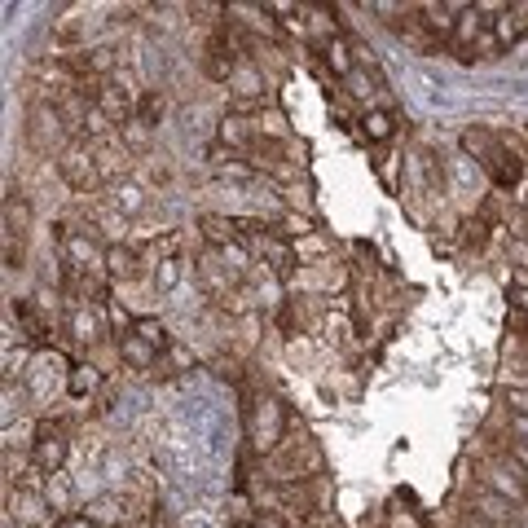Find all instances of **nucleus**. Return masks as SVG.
Wrapping results in <instances>:
<instances>
[{"mask_svg":"<svg viewBox=\"0 0 528 528\" xmlns=\"http://www.w3.org/2000/svg\"><path fill=\"white\" fill-rule=\"evenodd\" d=\"M102 308H106V304H80V308H71V317H66L71 335L80 339V344H88V348L106 339V317H102Z\"/></svg>","mask_w":528,"mask_h":528,"instance_id":"nucleus-14","label":"nucleus"},{"mask_svg":"<svg viewBox=\"0 0 528 528\" xmlns=\"http://www.w3.org/2000/svg\"><path fill=\"white\" fill-rule=\"evenodd\" d=\"M361 132H366L370 141H392V132H396L392 110H366V115H361Z\"/></svg>","mask_w":528,"mask_h":528,"instance_id":"nucleus-27","label":"nucleus"},{"mask_svg":"<svg viewBox=\"0 0 528 528\" xmlns=\"http://www.w3.org/2000/svg\"><path fill=\"white\" fill-rule=\"evenodd\" d=\"M115 352H119V361H124L128 370H154V366H159V357H163L159 348H150L146 339H141V335H132V330H128V335H119V339H115Z\"/></svg>","mask_w":528,"mask_h":528,"instance_id":"nucleus-15","label":"nucleus"},{"mask_svg":"<svg viewBox=\"0 0 528 528\" xmlns=\"http://www.w3.org/2000/svg\"><path fill=\"white\" fill-rule=\"evenodd\" d=\"M269 471L278 484H300V480H317L326 471V458L317 449V440L308 436H286L278 454H269Z\"/></svg>","mask_w":528,"mask_h":528,"instance_id":"nucleus-3","label":"nucleus"},{"mask_svg":"<svg viewBox=\"0 0 528 528\" xmlns=\"http://www.w3.org/2000/svg\"><path fill=\"white\" fill-rule=\"evenodd\" d=\"M511 66H515V71H528V40H520L511 49Z\"/></svg>","mask_w":528,"mask_h":528,"instance_id":"nucleus-40","label":"nucleus"},{"mask_svg":"<svg viewBox=\"0 0 528 528\" xmlns=\"http://www.w3.org/2000/svg\"><path fill=\"white\" fill-rule=\"evenodd\" d=\"M31 229V203L27 194H5V238H27Z\"/></svg>","mask_w":528,"mask_h":528,"instance_id":"nucleus-20","label":"nucleus"},{"mask_svg":"<svg viewBox=\"0 0 528 528\" xmlns=\"http://www.w3.org/2000/svg\"><path fill=\"white\" fill-rule=\"evenodd\" d=\"M159 370H168V374H181V370H194V352L181 344V339H172V348L159 357Z\"/></svg>","mask_w":528,"mask_h":528,"instance_id":"nucleus-31","label":"nucleus"},{"mask_svg":"<svg viewBox=\"0 0 528 528\" xmlns=\"http://www.w3.org/2000/svg\"><path fill=\"white\" fill-rule=\"evenodd\" d=\"M66 379H71V366H66L62 352L40 348L36 357H31V366H27V388L36 392V401H53V392L66 388Z\"/></svg>","mask_w":528,"mask_h":528,"instance_id":"nucleus-6","label":"nucleus"},{"mask_svg":"<svg viewBox=\"0 0 528 528\" xmlns=\"http://www.w3.org/2000/svg\"><path fill=\"white\" fill-rule=\"evenodd\" d=\"M511 432L520 436V445H528V418H520V414H511Z\"/></svg>","mask_w":528,"mask_h":528,"instance_id":"nucleus-41","label":"nucleus"},{"mask_svg":"<svg viewBox=\"0 0 528 528\" xmlns=\"http://www.w3.org/2000/svg\"><path fill=\"white\" fill-rule=\"evenodd\" d=\"M106 278H110V282H132V278H141V256H137V247H128V242H115V247H106Z\"/></svg>","mask_w":528,"mask_h":528,"instance_id":"nucleus-16","label":"nucleus"},{"mask_svg":"<svg viewBox=\"0 0 528 528\" xmlns=\"http://www.w3.org/2000/svg\"><path fill=\"white\" fill-rule=\"evenodd\" d=\"M506 454H511V462H515V467H520L524 476H528V445H520V440H511V445H506Z\"/></svg>","mask_w":528,"mask_h":528,"instance_id":"nucleus-37","label":"nucleus"},{"mask_svg":"<svg viewBox=\"0 0 528 528\" xmlns=\"http://www.w3.org/2000/svg\"><path fill=\"white\" fill-rule=\"evenodd\" d=\"M150 132H154L150 124H141V119H128V124L115 132V137L124 141L128 154H146V150H150Z\"/></svg>","mask_w":528,"mask_h":528,"instance_id":"nucleus-28","label":"nucleus"},{"mask_svg":"<svg viewBox=\"0 0 528 528\" xmlns=\"http://www.w3.org/2000/svg\"><path fill=\"white\" fill-rule=\"evenodd\" d=\"M489 5H467L458 14V31H454V49H458V58H476V44L484 40V31H489Z\"/></svg>","mask_w":528,"mask_h":528,"instance_id":"nucleus-10","label":"nucleus"},{"mask_svg":"<svg viewBox=\"0 0 528 528\" xmlns=\"http://www.w3.org/2000/svg\"><path fill=\"white\" fill-rule=\"evenodd\" d=\"M489 234H493V225L484 216H467L462 220V242H467V247H484V242H489Z\"/></svg>","mask_w":528,"mask_h":528,"instance_id":"nucleus-32","label":"nucleus"},{"mask_svg":"<svg viewBox=\"0 0 528 528\" xmlns=\"http://www.w3.org/2000/svg\"><path fill=\"white\" fill-rule=\"evenodd\" d=\"M163 110H168V102H163V93H159V88H146V93H141L137 97V119H141V124H159V119H163Z\"/></svg>","mask_w":528,"mask_h":528,"instance_id":"nucleus-30","label":"nucleus"},{"mask_svg":"<svg viewBox=\"0 0 528 528\" xmlns=\"http://www.w3.org/2000/svg\"><path fill=\"white\" fill-rule=\"evenodd\" d=\"M506 410L528 418V388H506Z\"/></svg>","mask_w":528,"mask_h":528,"instance_id":"nucleus-35","label":"nucleus"},{"mask_svg":"<svg viewBox=\"0 0 528 528\" xmlns=\"http://www.w3.org/2000/svg\"><path fill=\"white\" fill-rule=\"evenodd\" d=\"M106 203L115 207L119 216H137L141 207H146V190H141L137 181H119V185H110V194H106Z\"/></svg>","mask_w":528,"mask_h":528,"instance_id":"nucleus-22","label":"nucleus"},{"mask_svg":"<svg viewBox=\"0 0 528 528\" xmlns=\"http://www.w3.org/2000/svg\"><path fill=\"white\" fill-rule=\"evenodd\" d=\"M330 256H335V242H330L322 229H313L308 238H300L295 242V260L300 264H308V269H317V264H326Z\"/></svg>","mask_w":528,"mask_h":528,"instance_id":"nucleus-21","label":"nucleus"},{"mask_svg":"<svg viewBox=\"0 0 528 528\" xmlns=\"http://www.w3.org/2000/svg\"><path fill=\"white\" fill-rule=\"evenodd\" d=\"M234 528H256V520H242V524H234Z\"/></svg>","mask_w":528,"mask_h":528,"instance_id":"nucleus-42","label":"nucleus"},{"mask_svg":"<svg viewBox=\"0 0 528 528\" xmlns=\"http://www.w3.org/2000/svg\"><path fill=\"white\" fill-rule=\"evenodd\" d=\"M44 498H49L53 506V515H75V480L66 476V471H53L49 480H44Z\"/></svg>","mask_w":528,"mask_h":528,"instance_id":"nucleus-19","label":"nucleus"},{"mask_svg":"<svg viewBox=\"0 0 528 528\" xmlns=\"http://www.w3.org/2000/svg\"><path fill=\"white\" fill-rule=\"evenodd\" d=\"M256 528H291L282 511H256Z\"/></svg>","mask_w":528,"mask_h":528,"instance_id":"nucleus-36","label":"nucleus"},{"mask_svg":"<svg viewBox=\"0 0 528 528\" xmlns=\"http://www.w3.org/2000/svg\"><path fill=\"white\" fill-rule=\"evenodd\" d=\"M22 137H27V146L36 150L40 159H58V154L75 141L62 106H53V102H31L27 106V128H22Z\"/></svg>","mask_w":528,"mask_h":528,"instance_id":"nucleus-1","label":"nucleus"},{"mask_svg":"<svg viewBox=\"0 0 528 528\" xmlns=\"http://www.w3.org/2000/svg\"><path fill=\"white\" fill-rule=\"evenodd\" d=\"M524 366H528V361H524Z\"/></svg>","mask_w":528,"mask_h":528,"instance_id":"nucleus-45","label":"nucleus"},{"mask_svg":"<svg viewBox=\"0 0 528 528\" xmlns=\"http://www.w3.org/2000/svg\"><path fill=\"white\" fill-rule=\"evenodd\" d=\"M5 511L18 520V528H53V524H58V515H53V506H49V498H44L40 489L5 493Z\"/></svg>","mask_w":528,"mask_h":528,"instance_id":"nucleus-7","label":"nucleus"},{"mask_svg":"<svg viewBox=\"0 0 528 528\" xmlns=\"http://www.w3.org/2000/svg\"><path fill=\"white\" fill-rule=\"evenodd\" d=\"M220 260H225V269L234 273V278H242V273H251V251H247V238H238V242H229V247H220Z\"/></svg>","mask_w":528,"mask_h":528,"instance_id":"nucleus-29","label":"nucleus"},{"mask_svg":"<svg viewBox=\"0 0 528 528\" xmlns=\"http://www.w3.org/2000/svg\"><path fill=\"white\" fill-rule=\"evenodd\" d=\"M132 159H137V154H128V150H124V141H119V137L97 141V168H102L106 190H110V185H119V181H128Z\"/></svg>","mask_w":528,"mask_h":528,"instance_id":"nucleus-13","label":"nucleus"},{"mask_svg":"<svg viewBox=\"0 0 528 528\" xmlns=\"http://www.w3.org/2000/svg\"><path fill=\"white\" fill-rule=\"evenodd\" d=\"M480 484H484L489 493H498V498H506V502L520 506V502H524V489H528V476H524L520 467H515L511 454L502 449V454H493V458L480 462Z\"/></svg>","mask_w":528,"mask_h":528,"instance_id":"nucleus-5","label":"nucleus"},{"mask_svg":"<svg viewBox=\"0 0 528 528\" xmlns=\"http://www.w3.org/2000/svg\"><path fill=\"white\" fill-rule=\"evenodd\" d=\"M458 146H462V154H467V159H476L480 168L489 172L493 163H498V154L506 150V141H502V137H498V132H493L489 124H471V128H462Z\"/></svg>","mask_w":528,"mask_h":528,"instance_id":"nucleus-9","label":"nucleus"},{"mask_svg":"<svg viewBox=\"0 0 528 528\" xmlns=\"http://www.w3.org/2000/svg\"><path fill=\"white\" fill-rule=\"evenodd\" d=\"M511 308L520 317H528V286H511Z\"/></svg>","mask_w":528,"mask_h":528,"instance_id":"nucleus-39","label":"nucleus"},{"mask_svg":"<svg viewBox=\"0 0 528 528\" xmlns=\"http://www.w3.org/2000/svg\"><path fill=\"white\" fill-rule=\"evenodd\" d=\"M27 260V238H5V269H22Z\"/></svg>","mask_w":528,"mask_h":528,"instance_id":"nucleus-34","label":"nucleus"},{"mask_svg":"<svg viewBox=\"0 0 528 528\" xmlns=\"http://www.w3.org/2000/svg\"><path fill=\"white\" fill-rule=\"evenodd\" d=\"M220 141H225L229 150H251V141H256V124L242 115H225L220 119Z\"/></svg>","mask_w":528,"mask_h":528,"instance_id":"nucleus-24","label":"nucleus"},{"mask_svg":"<svg viewBox=\"0 0 528 528\" xmlns=\"http://www.w3.org/2000/svg\"><path fill=\"white\" fill-rule=\"evenodd\" d=\"M84 515L93 524H102V528H124V520H128V498H124V493H102V498L88 502Z\"/></svg>","mask_w":528,"mask_h":528,"instance_id":"nucleus-17","label":"nucleus"},{"mask_svg":"<svg viewBox=\"0 0 528 528\" xmlns=\"http://www.w3.org/2000/svg\"><path fill=\"white\" fill-rule=\"evenodd\" d=\"M198 229H203L207 247H216V251L242 238V220H229V216H216V212H203V216H198Z\"/></svg>","mask_w":528,"mask_h":528,"instance_id":"nucleus-18","label":"nucleus"},{"mask_svg":"<svg viewBox=\"0 0 528 528\" xmlns=\"http://www.w3.org/2000/svg\"><path fill=\"white\" fill-rule=\"evenodd\" d=\"M66 454H71V436H66L58 423H40L36 440H31V467L53 476V471H62Z\"/></svg>","mask_w":528,"mask_h":528,"instance_id":"nucleus-8","label":"nucleus"},{"mask_svg":"<svg viewBox=\"0 0 528 528\" xmlns=\"http://www.w3.org/2000/svg\"><path fill=\"white\" fill-rule=\"evenodd\" d=\"M528 5H502L498 18H489V31L498 40V49H515L520 40H528Z\"/></svg>","mask_w":528,"mask_h":528,"instance_id":"nucleus-11","label":"nucleus"},{"mask_svg":"<svg viewBox=\"0 0 528 528\" xmlns=\"http://www.w3.org/2000/svg\"><path fill=\"white\" fill-rule=\"evenodd\" d=\"M132 335H141L150 348H159V352L172 348V335H168V326H163L159 317H137V322H132Z\"/></svg>","mask_w":528,"mask_h":528,"instance_id":"nucleus-26","label":"nucleus"},{"mask_svg":"<svg viewBox=\"0 0 528 528\" xmlns=\"http://www.w3.org/2000/svg\"><path fill=\"white\" fill-rule=\"evenodd\" d=\"M291 436V410L278 401V396H256L247 405V440L260 454H278L282 440Z\"/></svg>","mask_w":528,"mask_h":528,"instance_id":"nucleus-2","label":"nucleus"},{"mask_svg":"<svg viewBox=\"0 0 528 528\" xmlns=\"http://www.w3.org/2000/svg\"><path fill=\"white\" fill-rule=\"evenodd\" d=\"M317 49H322V62L339 75V80H348V75L357 71V62H352V49H348V44L339 40V36H326L322 44H317Z\"/></svg>","mask_w":528,"mask_h":528,"instance_id":"nucleus-23","label":"nucleus"},{"mask_svg":"<svg viewBox=\"0 0 528 528\" xmlns=\"http://www.w3.org/2000/svg\"><path fill=\"white\" fill-rule=\"evenodd\" d=\"M176 278H181V260H159V269H154V286H176Z\"/></svg>","mask_w":528,"mask_h":528,"instance_id":"nucleus-33","label":"nucleus"},{"mask_svg":"<svg viewBox=\"0 0 528 528\" xmlns=\"http://www.w3.org/2000/svg\"><path fill=\"white\" fill-rule=\"evenodd\" d=\"M524 502H528V489H524Z\"/></svg>","mask_w":528,"mask_h":528,"instance_id":"nucleus-44","label":"nucleus"},{"mask_svg":"<svg viewBox=\"0 0 528 528\" xmlns=\"http://www.w3.org/2000/svg\"><path fill=\"white\" fill-rule=\"evenodd\" d=\"M97 388H102V370H97L93 361H84V366H71L66 392H71L75 401H88V396H97Z\"/></svg>","mask_w":528,"mask_h":528,"instance_id":"nucleus-25","label":"nucleus"},{"mask_svg":"<svg viewBox=\"0 0 528 528\" xmlns=\"http://www.w3.org/2000/svg\"><path fill=\"white\" fill-rule=\"evenodd\" d=\"M53 528H102V524H93V520H88V515H80V511H75V515H62V520L53 524Z\"/></svg>","mask_w":528,"mask_h":528,"instance_id":"nucleus-38","label":"nucleus"},{"mask_svg":"<svg viewBox=\"0 0 528 528\" xmlns=\"http://www.w3.org/2000/svg\"><path fill=\"white\" fill-rule=\"evenodd\" d=\"M462 9L467 5H418V18H423V31L432 36V44H454Z\"/></svg>","mask_w":528,"mask_h":528,"instance_id":"nucleus-12","label":"nucleus"},{"mask_svg":"<svg viewBox=\"0 0 528 528\" xmlns=\"http://www.w3.org/2000/svg\"><path fill=\"white\" fill-rule=\"evenodd\" d=\"M58 176L71 185V194H97L102 190V168H97V141L75 137L71 146L58 154Z\"/></svg>","mask_w":528,"mask_h":528,"instance_id":"nucleus-4","label":"nucleus"},{"mask_svg":"<svg viewBox=\"0 0 528 528\" xmlns=\"http://www.w3.org/2000/svg\"><path fill=\"white\" fill-rule=\"evenodd\" d=\"M524 203H528V181H524Z\"/></svg>","mask_w":528,"mask_h":528,"instance_id":"nucleus-43","label":"nucleus"}]
</instances>
